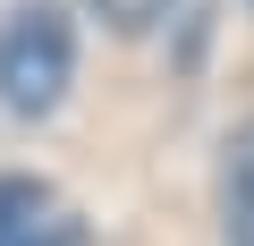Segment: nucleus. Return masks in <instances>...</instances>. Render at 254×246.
Segmentation results:
<instances>
[{
	"label": "nucleus",
	"mask_w": 254,
	"mask_h": 246,
	"mask_svg": "<svg viewBox=\"0 0 254 246\" xmlns=\"http://www.w3.org/2000/svg\"><path fill=\"white\" fill-rule=\"evenodd\" d=\"M68 77H76V34H68L60 9H17L9 26H0V102H9L17 119L60 110Z\"/></svg>",
	"instance_id": "f257e3e1"
},
{
	"label": "nucleus",
	"mask_w": 254,
	"mask_h": 246,
	"mask_svg": "<svg viewBox=\"0 0 254 246\" xmlns=\"http://www.w3.org/2000/svg\"><path fill=\"white\" fill-rule=\"evenodd\" d=\"M0 246H85V221L43 178H0Z\"/></svg>",
	"instance_id": "f03ea898"
},
{
	"label": "nucleus",
	"mask_w": 254,
	"mask_h": 246,
	"mask_svg": "<svg viewBox=\"0 0 254 246\" xmlns=\"http://www.w3.org/2000/svg\"><path fill=\"white\" fill-rule=\"evenodd\" d=\"M220 229L229 246H254V119L229 136V162H220Z\"/></svg>",
	"instance_id": "7ed1b4c3"
},
{
	"label": "nucleus",
	"mask_w": 254,
	"mask_h": 246,
	"mask_svg": "<svg viewBox=\"0 0 254 246\" xmlns=\"http://www.w3.org/2000/svg\"><path fill=\"white\" fill-rule=\"evenodd\" d=\"M93 9H102L110 34H153V26L170 17V0H93Z\"/></svg>",
	"instance_id": "20e7f679"
}]
</instances>
